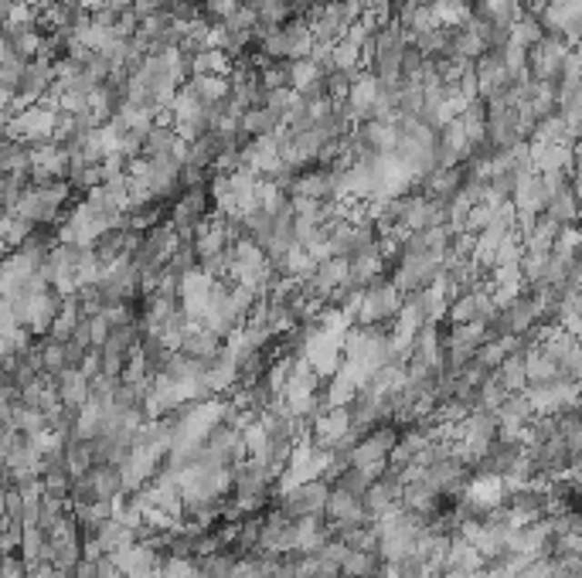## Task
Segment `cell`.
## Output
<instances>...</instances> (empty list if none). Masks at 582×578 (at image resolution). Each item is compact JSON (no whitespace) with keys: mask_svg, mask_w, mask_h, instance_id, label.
Here are the masks:
<instances>
[{"mask_svg":"<svg viewBox=\"0 0 582 578\" xmlns=\"http://www.w3.org/2000/svg\"><path fill=\"white\" fill-rule=\"evenodd\" d=\"M222 347H226V344H222L218 334H212L208 327H198V324H195V327L185 334V341H181L177 351L187 357H198V361H215V357L222 354Z\"/></svg>","mask_w":582,"mask_h":578,"instance_id":"cell-1","label":"cell"}]
</instances>
